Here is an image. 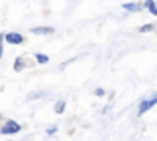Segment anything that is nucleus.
<instances>
[{
	"label": "nucleus",
	"mask_w": 157,
	"mask_h": 141,
	"mask_svg": "<svg viewBox=\"0 0 157 141\" xmlns=\"http://www.w3.org/2000/svg\"><path fill=\"white\" fill-rule=\"evenodd\" d=\"M153 105H157V95H151V97H147V99H143L139 103V115H145Z\"/></svg>",
	"instance_id": "f257e3e1"
},
{
	"label": "nucleus",
	"mask_w": 157,
	"mask_h": 141,
	"mask_svg": "<svg viewBox=\"0 0 157 141\" xmlns=\"http://www.w3.org/2000/svg\"><path fill=\"white\" fill-rule=\"evenodd\" d=\"M18 131H20V125L16 121H6L2 125V129H0L2 135H14V133H18Z\"/></svg>",
	"instance_id": "f03ea898"
},
{
	"label": "nucleus",
	"mask_w": 157,
	"mask_h": 141,
	"mask_svg": "<svg viewBox=\"0 0 157 141\" xmlns=\"http://www.w3.org/2000/svg\"><path fill=\"white\" fill-rule=\"evenodd\" d=\"M4 41L8 42V45H22V42H24V37H22V34H18V32H6V34H4Z\"/></svg>",
	"instance_id": "7ed1b4c3"
},
{
	"label": "nucleus",
	"mask_w": 157,
	"mask_h": 141,
	"mask_svg": "<svg viewBox=\"0 0 157 141\" xmlns=\"http://www.w3.org/2000/svg\"><path fill=\"white\" fill-rule=\"evenodd\" d=\"M30 32H33V34H52L55 28H52V26H34Z\"/></svg>",
	"instance_id": "20e7f679"
},
{
	"label": "nucleus",
	"mask_w": 157,
	"mask_h": 141,
	"mask_svg": "<svg viewBox=\"0 0 157 141\" xmlns=\"http://www.w3.org/2000/svg\"><path fill=\"white\" fill-rule=\"evenodd\" d=\"M145 8H147L151 14H155V16H157V4L153 2V0H147V2H145Z\"/></svg>",
	"instance_id": "39448f33"
},
{
	"label": "nucleus",
	"mask_w": 157,
	"mask_h": 141,
	"mask_svg": "<svg viewBox=\"0 0 157 141\" xmlns=\"http://www.w3.org/2000/svg\"><path fill=\"white\" fill-rule=\"evenodd\" d=\"M125 10H129V12H137V10H141V4H135V2H129V4L123 6Z\"/></svg>",
	"instance_id": "423d86ee"
},
{
	"label": "nucleus",
	"mask_w": 157,
	"mask_h": 141,
	"mask_svg": "<svg viewBox=\"0 0 157 141\" xmlns=\"http://www.w3.org/2000/svg\"><path fill=\"white\" fill-rule=\"evenodd\" d=\"M22 69H24V59H20V57H18V59L14 61V71H16V73H20Z\"/></svg>",
	"instance_id": "0eeeda50"
},
{
	"label": "nucleus",
	"mask_w": 157,
	"mask_h": 141,
	"mask_svg": "<svg viewBox=\"0 0 157 141\" xmlns=\"http://www.w3.org/2000/svg\"><path fill=\"white\" fill-rule=\"evenodd\" d=\"M65 107H67V101H65V99H60V101H59V103H56V107H55V111H56V113H59V115H60V113H63V111H65Z\"/></svg>",
	"instance_id": "6e6552de"
},
{
	"label": "nucleus",
	"mask_w": 157,
	"mask_h": 141,
	"mask_svg": "<svg viewBox=\"0 0 157 141\" xmlns=\"http://www.w3.org/2000/svg\"><path fill=\"white\" fill-rule=\"evenodd\" d=\"M36 61L40 65H44V63H48V57H46V55H36Z\"/></svg>",
	"instance_id": "1a4fd4ad"
},
{
	"label": "nucleus",
	"mask_w": 157,
	"mask_h": 141,
	"mask_svg": "<svg viewBox=\"0 0 157 141\" xmlns=\"http://www.w3.org/2000/svg\"><path fill=\"white\" fill-rule=\"evenodd\" d=\"M153 30V24H145V26H141V32H149Z\"/></svg>",
	"instance_id": "9d476101"
},
{
	"label": "nucleus",
	"mask_w": 157,
	"mask_h": 141,
	"mask_svg": "<svg viewBox=\"0 0 157 141\" xmlns=\"http://www.w3.org/2000/svg\"><path fill=\"white\" fill-rule=\"evenodd\" d=\"M55 131H56V125H52V127H48V129H46V135H52Z\"/></svg>",
	"instance_id": "9b49d317"
},
{
	"label": "nucleus",
	"mask_w": 157,
	"mask_h": 141,
	"mask_svg": "<svg viewBox=\"0 0 157 141\" xmlns=\"http://www.w3.org/2000/svg\"><path fill=\"white\" fill-rule=\"evenodd\" d=\"M95 95H99V97H103V95H105V91H103V89H97V91H95Z\"/></svg>",
	"instance_id": "f8f14e48"
}]
</instances>
